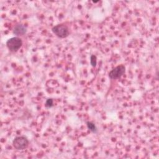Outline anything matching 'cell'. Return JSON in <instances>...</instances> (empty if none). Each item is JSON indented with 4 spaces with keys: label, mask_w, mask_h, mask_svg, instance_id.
Listing matches in <instances>:
<instances>
[{
    "label": "cell",
    "mask_w": 159,
    "mask_h": 159,
    "mask_svg": "<svg viewBox=\"0 0 159 159\" xmlns=\"http://www.w3.org/2000/svg\"><path fill=\"white\" fill-rule=\"evenodd\" d=\"M90 63L93 67H95L97 64V57L94 55H91L90 57Z\"/></svg>",
    "instance_id": "obj_7"
},
{
    "label": "cell",
    "mask_w": 159,
    "mask_h": 159,
    "mask_svg": "<svg viewBox=\"0 0 159 159\" xmlns=\"http://www.w3.org/2000/svg\"><path fill=\"white\" fill-rule=\"evenodd\" d=\"M45 106L46 107H48V108H50V107H53V100L52 98L47 99L46 102H45Z\"/></svg>",
    "instance_id": "obj_8"
},
{
    "label": "cell",
    "mask_w": 159,
    "mask_h": 159,
    "mask_svg": "<svg viewBox=\"0 0 159 159\" xmlns=\"http://www.w3.org/2000/svg\"><path fill=\"white\" fill-rule=\"evenodd\" d=\"M29 141L28 139L24 136H18L14 139L12 141V145L17 150H23L27 148L29 146Z\"/></svg>",
    "instance_id": "obj_2"
},
{
    "label": "cell",
    "mask_w": 159,
    "mask_h": 159,
    "mask_svg": "<svg viewBox=\"0 0 159 159\" xmlns=\"http://www.w3.org/2000/svg\"><path fill=\"white\" fill-rule=\"evenodd\" d=\"M6 47L12 52H16L22 45V40L19 37H13L6 41Z\"/></svg>",
    "instance_id": "obj_3"
},
{
    "label": "cell",
    "mask_w": 159,
    "mask_h": 159,
    "mask_svg": "<svg viewBox=\"0 0 159 159\" xmlns=\"http://www.w3.org/2000/svg\"><path fill=\"white\" fill-rule=\"evenodd\" d=\"M86 125L88 129L93 133L94 134H96L98 132V128L96 127V125H95V124H94L93 122H91V121H88L86 122Z\"/></svg>",
    "instance_id": "obj_6"
},
{
    "label": "cell",
    "mask_w": 159,
    "mask_h": 159,
    "mask_svg": "<svg viewBox=\"0 0 159 159\" xmlns=\"http://www.w3.org/2000/svg\"><path fill=\"white\" fill-rule=\"evenodd\" d=\"M27 28L25 25L19 24L14 26L12 30V32L14 35H16V37L20 36V35H24L27 33Z\"/></svg>",
    "instance_id": "obj_5"
},
{
    "label": "cell",
    "mask_w": 159,
    "mask_h": 159,
    "mask_svg": "<svg viewBox=\"0 0 159 159\" xmlns=\"http://www.w3.org/2000/svg\"><path fill=\"white\" fill-rule=\"evenodd\" d=\"M125 73V66L121 64L116 66L109 71V77L112 80H116L120 78Z\"/></svg>",
    "instance_id": "obj_4"
},
{
    "label": "cell",
    "mask_w": 159,
    "mask_h": 159,
    "mask_svg": "<svg viewBox=\"0 0 159 159\" xmlns=\"http://www.w3.org/2000/svg\"><path fill=\"white\" fill-rule=\"evenodd\" d=\"M52 31L57 37L60 39L66 38L70 34L69 28L64 24H60L53 26L52 29Z\"/></svg>",
    "instance_id": "obj_1"
}]
</instances>
